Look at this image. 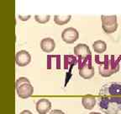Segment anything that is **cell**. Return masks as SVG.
<instances>
[{
	"instance_id": "cell-15",
	"label": "cell",
	"mask_w": 121,
	"mask_h": 114,
	"mask_svg": "<svg viewBox=\"0 0 121 114\" xmlns=\"http://www.w3.org/2000/svg\"><path fill=\"white\" fill-rule=\"evenodd\" d=\"M51 19L50 15H35V19L40 24H45V23L48 22Z\"/></svg>"
},
{
	"instance_id": "cell-9",
	"label": "cell",
	"mask_w": 121,
	"mask_h": 114,
	"mask_svg": "<svg viewBox=\"0 0 121 114\" xmlns=\"http://www.w3.org/2000/svg\"><path fill=\"white\" fill-rule=\"evenodd\" d=\"M31 61V56L29 53V52L25 50H21L18 52L15 56V62L19 67L27 66Z\"/></svg>"
},
{
	"instance_id": "cell-3",
	"label": "cell",
	"mask_w": 121,
	"mask_h": 114,
	"mask_svg": "<svg viewBox=\"0 0 121 114\" xmlns=\"http://www.w3.org/2000/svg\"><path fill=\"white\" fill-rule=\"evenodd\" d=\"M16 92L19 97L27 99L33 95L34 87L31 86L30 81L25 77H20L16 80Z\"/></svg>"
},
{
	"instance_id": "cell-14",
	"label": "cell",
	"mask_w": 121,
	"mask_h": 114,
	"mask_svg": "<svg viewBox=\"0 0 121 114\" xmlns=\"http://www.w3.org/2000/svg\"><path fill=\"white\" fill-rule=\"evenodd\" d=\"M72 19L71 15H56L54 17V21L56 25H63L67 24Z\"/></svg>"
},
{
	"instance_id": "cell-2",
	"label": "cell",
	"mask_w": 121,
	"mask_h": 114,
	"mask_svg": "<svg viewBox=\"0 0 121 114\" xmlns=\"http://www.w3.org/2000/svg\"><path fill=\"white\" fill-rule=\"evenodd\" d=\"M105 60L98 66V72L103 77H109L112 74H116L119 70V60L114 59V56H111V58L108 59V56L105 57Z\"/></svg>"
},
{
	"instance_id": "cell-5",
	"label": "cell",
	"mask_w": 121,
	"mask_h": 114,
	"mask_svg": "<svg viewBox=\"0 0 121 114\" xmlns=\"http://www.w3.org/2000/svg\"><path fill=\"white\" fill-rule=\"evenodd\" d=\"M99 95H121L120 83L106 84L99 90Z\"/></svg>"
},
{
	"instance_id": "cell-6",
	"label": "cell",
	"mask_w": 121,
	"mask_h": 114,
	"mask_svg": "<svg viewBox=\"0 0 121 114\" xmlns=\"http://www.w3.org/2000/svg\"><path fill=\"white\" fill-rule=\"evenodd\" d=\"M74 54L78 56L80 58V62L84 61H90L92 53H91L90 48L86 44L80 43L74 48Z\"/></svg>"
},
{
	"instance_id": "cell-13",
	"label": "cell",
	"mask_w": 121,
	"mask_h": 114,
	"mask_svg": "<svg viewBox=\"0 0 121 114\" xmlns=\"http://www.w3.org/2000/svg\"><path fill=\"white\" fill-rule=\"evenodd\" d=\"M93 48L95 52L101 54V53H104L107 50V44L104 41L98 40L94 42V43L93 44Z\"/></svg>"
},
{
	"instance_id": "cell-11",
	"label": "cell",
	"mask_w": 121,
	"mask_h": 114,
	"mask_svg": "<svg viewBox=\"0 0 121 114\" xmlns=\"http://www.w3.org/2000/svg\"><path fill=\"white\" fill-rule=\"evenodd\" d=\"M40 48L44 52H52L56 48V42L52 38H44L40 42Z\"/></svg>"
},
{
	"instance_id": "cell-12",
	"label": "cell",
	"mask_w": 121,
	"mask_h": 114,
	"mask_svg": "<svg viewBox=\"0 0 121 114\" xmlns=\"http://www.w3.org/2000/svg\"><path fill=\"white\" fill-rule=\"evenodd\" d=\"M97 102V99L93 95H85L82 98V106L87 110H92L95 106Z\"/></svg>"
},
{
	"instance_id": "cell-8",
	"label": "cell",
	"mask_w": 121,
	"mask_h": 114,
	"mask_svg": "<svg viewBox=\"0 0 121 114\" xmlns=\"http://www.w3.org/2000/svg\"><path fill=\"white\" fill-rule=\"evenodd\" d=\"M94 74V68L91 65V63L87 64V61L79 62V75L82 78L85 80H89L93 78Z\"/></svg>"
},
{
	"instance_id": "cell-17",
	"label": "cell",
	"mask_w": 121,
	"mask_h": 114,
	"mask_svg": "<svg viewBox=\"0 0 121 114\" xmlns=\"http://www.w3.org/2000/svg\"><path fill=\"white\" fill-rule=\"evenodd\" d=\"M30 17H31L30 15H28V16H25V17H24V16H22V15H19V19H20V20H23V21L28 20V19H30Z\"/></svg>"
},
{
	"instance_id": "cell-16",
	"label": "cell",
	"mask_w": 121,
	"mask_h": 114,
	"mask_svg": "<svg viewBox=\"0 0 121 114\" xmlns=\"http://www.w3.org/2000/svg\"><path fill=\"white\" fill-rule=\"evenodd\" d=\"M50 114H65V113L60 110H53L50 112Z\"/></svg>"
},
{
	"instance_id": "cell-19",
	"label": "cell",
	"mask_w": 121,
	"mask_h": 114,
	"mask_svg": "<svg viewBox=\"0 0 121 114\" xmlns=\"http://www.w3.org/2000/svg\"><path fill=\"white\" fill-rule=\"evenodd\" d=\"M89 114H102V113H99V112H90Z\"/></svg>"
},
{
	"instance_id": "cell-18",
	"label": "cell",
	"mask_w": 121,
	"mask_h": 114,
	"mask_svg": "<svg viewBox=\"0 0 121 114\" xmlns=\"http://www.w3.org/2000/svg\"><path fill=\"white\" fill-rule=\"evenodd\" d=\"M20 114H33V113L29 110H24L23 112H20Z\"/></svg>"
},
{
	"instance_id": "cell-7",
	"label": "cell",
	"mask_w": 121,
	"mask_h": 114,
	"mask_svg": "<svg viewBox=\"0 0 121 114\" xmlns=\"http://www.w3.org/2000/svg\"><path fill=\"white\" fill-rule=\"evenodd\" d=\"M78 38H79V33L73 27H68L65 29L61 33V39L63 42L67 44L74 43L78 40Z\"/></svg>"
},
{
	"instance_id": "cell-10",
	"label": "cell",
	"mask_w": 121,
	"mask_h": 114,
	"mask_svg": "<svg viewBox=\"0 0 121 114\" xmlns=\"http://www.w3.org/2000/svg\"><path fill=\"white\" fill-rule=\"evenodd\" d=\"M51 108V103L48 99H40L36 102V111L39 114H46Z\"/></svg>"
},
{
	"instance_id": "cell-1",
	"label": "cell",
	"mask_w": 121,
	"mask_h": 114,
	"mask_svg": "<svg viewBox=\"0 0 121 114\" xmlns=\"http://www.w3.org/2000/svg\"><path fill=\"white\" fill-rule=\"evenodd\" d=\"M98 106L106 114H119L121 112V95H98Z\"/></svg>"
},
{
	"instance_id": "cell-4",
	"label": "cell",
	"mask_w": 121,
	"mask_h": 114,
	"mask_svg": "<svg viewBox=\"0 0 121 114\" xmlns=\"http://www.w3.org/2000/svg\"><path fill=\"white\" fill-rule=\"evenodd\" d=\"M102 28L106 34L115 32L118 28L117 16L116 15H102Z\"/></svg>"
}]
</instances>
